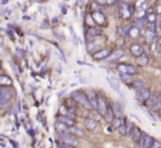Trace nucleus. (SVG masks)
I'll return each mask as SVG.
<instances>
[{"label":"nucleus","instance_id":"nucleus-25","mask_svg":"<svg viewBox=\"0 0 161 148\" xmlns=\"http://www.w3.org/2000/svg\"><path fill=\"white\" fill-rule=\"evenodd\" d=\"M136 63H137L138 66L143 67V66H147L148 65V63H149V58H148L147 55L143 54V55H141V56H139V57L136 58Z\"/></svg>","mask_w":161,"mask_h":148},{"label":"nucleus","instance_id":"nucleus-24","mask_svg":"<svg viewBox=\"0 0 161 148\" xmlns=\"http://www.w3.org/2000/svg\"><path fill=\"white\" fill-rule=\"evenodd\" d=\"M145 39H146V42L148 44H152L153 42H156V34H155V31H151V30H148L145 34Z\"/></svg>","mask_w":161,"mask_h":148},{"label":"nucleus","instance_id":"nucleus-20","mask_svg":"<svg viewBox=\"0 0 161 148\" xmlns=\"http://www.w3.org/2000/svg\"><path fill=\"white\" fill-rule=\"evenodd\" d=\"M57 121L65 124V125H67L69 127H72V126L75 125V120L70 119V117L67 116H63V115H60V116L57 117Z\"/></svg>","mask_w":161,"mask_h":148},{"label":"nucleus","instance_id":"nucleus-36","mask_svg":"<svg viewBox=\"0 0 161 148\" xmlns=\"http://www.w3.org/2000/svg\"><path fill=\"white\" fill-rule=\"evenodd\" d=\"M146 18H147V21H148V22L153 23V24H155V23H156V21H157L156 13H153V12H152L151 14H148Z\"/></svg>","mask_w":161,"mask_h":148},{"label":"nucleus","instance_id":"nucleus-26","mask_svg":"<svg viewBox=\"0 0 161 148\" xmlns=\"http://www.w3.org/2000/svg\"><path fill=\"white\" fill-rule=\"evenodd\" d=\"M130 30H131V27H127V25H125V27H117V33H118L120 36L124 37V36L129 35Z\"/></svg>","mask_w":161,"mask_h":148},{"label":"nucleus","instance_id":"nucleus-30","mask_svg":"<svg viewBox=\"0 0 161 148\" xmlns=\"http://www.w3.org/2000/svg\"><path fill=\"white\" fill-rule=\"evenodd\" d=\"M124 119H125V117H124ZM124 119H119V117H115V119H114V121L111 122V125L113 126L114 128H116V130H118V128H119V127H120V125H121V123H123V120H124Z\"/></svg>","mask_w":161,"mask_h":148},{"label":"nucleus","instance_id":"nucleus-41","mask_svg":"<svg viewBox=\"0 0 161 148\" xmlns=\"http://www.w3.org/2000/svg\"><path fill=\"white\" fill-rule=\"evenodd\" d=\"M95 2H96L97 5H101V6L108 5V4H107V0H95Z\"/></svg>","mask_w":161,"mask_h":148},{"label":"nucleus","instance_id":"nucleus-17","mask_svg":"<svg viewBox=\"0 0 161 148\" xmlns=\"http://www.w3.org/2000/svg\"><path fill=\"white\" fill-rule=\"evenodd\" d=\"M55 130L57 132V134H66V132H69V126L65 125V124H63V123H61V122L56 121L55 122Z\"/></svg>","mask_w":161,"mask_h":148},{"label":"nucleus","instance_id":"nucleus-37","mask_svg":"<svg viewBox=\"0 0 161 148\" xmlns=\"http://www.w3.org/2000/svg\"><path fill=\"white\" fill-rule=\"evenodd\" d=\"M138 32H139V29H137L136 27H131V30H130V33H129V35H130V36H133V37H136Z\"/></svg>","mask_w":161,"mask_h":148},{"label":"nucleus","instance_id":"nucleus-2","mask_svg":"<svg viewBox=\"0 0 161 148\" xmlns=\"http://www.w3.org/2000/svg\"><path fill=\"white\" fill-rule=\"evenodd\" d=\"M59 138V142L63 144H66V145H71V146H74V147H77L78 146V142L77 139H75L73 134L71 133H66V134H60L57 136Z\"/></svg>","mask_w":161,"mask_h":148},{"label":"nucleus","instance_id":"nucleus-29","mask_svg":"<svg viewBox=\"0 0 161 148\" xmlns=\"http://www.w3.org/2000/svg\"><path fill=\"white\" fill-rule=\"evenodd\" d=\"M118 133H119L121 136H126L127 135V125H126V117H125L124 120H123V123H121V125L120 127L118 128Z\"/></svg>","mask_w":161,"mask_h":148},{"label":"nucleus","instance_id":"nucleus-19","mask_svg":"<svg viewBox=\"0 0 161 148\" xmlns=\"http://www.w3.org/2000/svg\"><path fill=\"white\" fill-rule=\"evenodd\" d=\"M104 117H105L106 122H108V123H111V122L114 121L115 114H114V110H113V107H111V104L108 105V109H107V111H106Z\"/></svg>","mask_w":161,"mask_h":148},{"label":"nucleus","instance_id":"nucleus-31","mask_svg":"<svg viewBox=\"0 0 161 148\" xmlns=\"http://www.w3.org/2000/svg\"><path fill=\"white\" fill-rule=\"evenodd\" d=\"M69 132L71 133V134L73 135H76V136H84V133L82 132V130H79V128H76V127H74V126H72V127H70L69 128Z\"/></svg>","mask_w":161,"mask_h":148},{"label":"nucleus","instance_id":"nucleus-13","mask_svg":"<svg viewBox=\"0 0 161 148\" xmlns=\"http://www.w3.org/2000/svg\"><path fill=\"white\" fill-rule=\"evenodd\" d=\"M11 99V91L8 87L2 86L0 88V100H5V101H10Z\"/></svg>","mask_w":161,"mask_h":148},{"label":"nucleus","instance_id":"nucleus-38","mask_svg":"<svg viewBox=\"0 0 161 148\" xmlns=\"http://www.w3.org/2000/svg\"><path fill=\"white\" fill-rule=\"evenodd\" d=\"M101 116H103V115H101V113L98 112V111H97V112H94L93 113V117H94V120H95V121H97V122H99L101 120Z\"/></svg>","mask_w":161,"mask_h":148},{"label":"nucleus","instance_id":"nucleus-15","mask_svg":"<svg viewBox=\"0 0 161 148\" xmlns=\"http://www.w3.org/2000/svg\"><path fill=\"white\" fill-rule=\"evenodd\" d=\"M106 80L108 81V83L111 85V89H114L116 92H118L119 94H121V90H120V86H119V82L117 81V79L115 78H109V77H106Z\"/></svg>","mask_w":161,"mask_h":148},{"label":"nucleus","instance_id":"nucleus-43","mask_svg":"<svg viewBox=\"0 0 161 148\" xmlns=\"http://www.w3.org/2000/svg\"><path fill=\"white\" fill-rule=\"evenodd\" d=\"M70 31H71V33H72V35H73L74 37V42H75V44H77V39H76V35H75V33H74V30L72 27H70Z\"/></svg>","mask_w":161,"mask_h":148},{"label":"nucleus","instance_id":"nucleus-8","mask_svg":"<svg viewBox=\"0 0 161 148\" xmlns=\"http://www.w3.org/2000/svg\"><path fill=\"white\" fill-rule=\"evenodd\" d=\"M108 105H109V104L107 103L105 97L98 95V109H97V111L101 113L103 116L105 115L106 111H107V109H108Z\"/></svg>","mask_w":161,"mask_h":148},{"label":"nucleus","instance_id":"nucleus-6","mask_svg":"<svg viewBox=\"0 0 161 148\" xmlns=\"http://www.w3.org/2000/svg\"><path fill=\"white\" fill-rule=\"evenodd\" d=\"M92 19L93 21L96 23L97 25H101V27H105L106 24V17L104 14L99 12V11H95L92 13Z\"/></svg>","mask_w":161,"mask_h":148},{"label":"nucleus","instance_id":"nucleus-45","mask_svg":"<svg viewBox=\"0 0 161 148\" xmlns=\"http://www.w3.org/2000/svg\"><path fill=\"white\" fill-rule=\"evenodd\" d=\"M156 11H157V13H158V14H159V15H160V17H161V5L157 6Z\"/></svg>","mask_w":161,"mask_h":148},{"label":"nucleus","instance_id":"nucleus-23","mask_svg":"<svg viewBox=\"0 0 161 148\" xmlns=\"http://www.w3.org/2000/svg\"><path fill=\"white\" fill-rule=\"evenodd\" d=\"M119 78H120V80L123 81L124 83H126V85H133V77H131V75L119 72Z\"/></svg>","mask_w":161,"mask_h":148},{"label":"nucleus","instance_id":"nucleus-9","mask_svg":"<svg viewBox=\"0 0 161 148\" xmlns=\"http://www.w3.org/2000/svg\"><path fill=\"white\" fill-rule=\"evenodd\" d=\"M86 95H87L88 100H89V102L92 104V108L94 110H97L98 109V95H97L96 92L93 91V90H88Z\"/></svg>","mask_w":161,"mask_h":148},{"label":"nucleus","instance_id":"nucleus-11","mask_svg":"<svg viewBox=\"0 0 161 148\" xmlns=\"http://www.w3.org/2000/svg\"><path fill=\"white\" fill-rule=\"evenodd\" d=\"M159 98H160V95H159V93H158V92L152 93L151 95H150V98H149L147 101H146L145 105H146L147 108H149V109H153L155 107H156V104H157V102H158Z\"/></svg>","mask_w":161,"mask_h":148},{"label":"nucleus","instance_id":"nucleus-46","mask_svg":"<svg viewBox=\"0 0 161 148\" xmlns=\"http://www.w3.org/2000/svg\"><path fill=\"white\" fill-rule=\"evenodd\" d=\"M8 2H9V0H2V1H1V5H7Z\"/></svg>","mask_w":161,"mask_h":148},{"label":"nucleus","instance_id":"nucleus-21","mask_svg":"<svg viewBox=\"0 0 161 148\" xmlns=\"http://www.w3.org/2000/svg\"><path fill=\"white\" fill-rule=\"evenodd\" d=\"M84 126L87 128L88 130H95L97 126V123L94 119H85L84 120Z\"/></svg>","mask_w":161,"mask_h":148},{"label":"nucleus","instance_id":"nucleus-1","mask_svg":"<svg viewBox=\"0 0 161 148\" xmlns=\"http://www.w3.org/2000/svg\"><path fill=\"white\" fill-rule=\"evenodd\" d=\"M71 97L73 98V100L76 102V103H78L79 105H82L83 108L93 109L92 104L89 102V100H88L86 93H84L82 91H73L72 94H71Z\"/></svg>","mask_w":161,"mask_h":148},{"label":"nucleus","instance_id":"nucleus-27","mask_svg":"<svg viewBox=\"0 0 161 148\" xmlns=\"http://www.w3.org/2000/svg\"><path fill=\"white\" fill-rule=\"evenodd\" d=\"M146 85H147L146 81L143 80V79H136V80H133V87L137 90L146 88Z\"/></svg>","mask_w":161,"mask_h":148},{"label":"nucleus","instance_id":"nucleus-12","mask_svg":"<svg viewBox=\"0 0 161 148\" xmlns=\"http://www.w3.org/2000/svg\"><path fill=\"white\" fill-rule=\"evenodd\" d=\"M111 107H113V110H114L115 117L124 119V109H123V105H121L119 102H115V103H113L111 104Z\"/></svg>","mask_w":161,"mask_h":148},{"label":"nucleus","instance_id":"nucleus-5","mask_svg":"<svg viewBox=\"0 0 161 148\" xmlns=\"http://www.w3.org/2000/svg\"><path fill=\"white\" fill-rule=\"evenodd\" d=\"M117 69L119 70V72H123V74H128V75H136L138 74V69L133 66V65H128V64H123V65H119Z\"/></svg>","mask_w":161,"mask_h":148},{"label":"nucleus","instance_id":"nucleus-7","mask_svg":"<svg viewBox=\"0 0 161 148\" xmlns=\"http://www.w3.org/2000/svg\"><path fill=\"white\" fill-rule=\"evenodd\" d=\"M111 54V49H99V51H97L96 53H94L92 55L93 58L96 59V60H101V59H107L109 57V55Z\"/></svg>","mask_w":161,"mask_h":148},{"label":"nucleus","instance_id":"nucleus-33","mask_svg":"<svg viewBox=\"0 0 161 148\" xmlns=\"http://www.w3.org/2000/svg\"><path fill=\"white\" fill-rule=\"evenodd\" d=\"M97 48H98V46H97L95 43H91V42H88L87 44V51L89 53H93L94 54V52L96 53L97 52Z\"/></svg>","mask_w":161,"mask_h":148},{"label":"nucleus","instance_id":"nucleus-16","mask_svg":"<svg viewBox=\"0 0 161 148\" xmlns=\"http://www.w3.org/2000/svg\"><path fill=\"white\" fill-rule=\"evenodd\" d=\"M141 134H143V132L140 130V128L139 127H137V126H135L133 130V133H131V135H130V138H131V140H133V143H138L139 139H140V137H141Z\"/></svg>","mask_w":161,"mask_h":148},{"label":"nucleus","instance_id":"nucleus-22","mask_svg":"<svg viewBox=\"0 0 161 148\" xmlns=\"http://www.w3.org/2000/svg\"><path fill=\"white\" fill-rule=\"evenodd\" d=\"M124 49L121 48H118L116 49V51H114V52H111V54L109 55V57L107 59H109V60H117V59H119L123 55H124Z\"/></svg>","mask_w":161,"mask_h":148},{"label":"nucleus","instance_id":"nucleus-18","mask_svg":"<svg viewBox=\"0 0 161 148\" xmlns=\"http://www.w3.org/2000/svg\"><path fill=\"white\" fill-rule=\"evenodd\" d=\"M86 34H87V36H91V37H96V36L101 35V30L97 27H89Z\"/></svg>","mask_w":161,"mask_h":148},{"label":"nucleus","instance_id":"nucleus-40","mask_svg":"<svg viewBox=\"0 0 161 148\" xmlns=\"http://www.w3.org/2000/svg\"><path fill=\"white\" fill-rule=\"evenodd\" d=\"M153 110H156V111L161 110V95H160V98H159V100H158V102H157L156 107L153 108Z\"/></svg>","mask_w":161,"mask_h":148},{"label":"nucleus","instance_id":"nucleus-42","mask_svg":"<svg viewBox=\"0 0 161 148\" xmlns=\"http://www.w3.org/2000/svg\"><path fill=\"white\" fill-rule=\"evenodd\" d=\"M59 148H75L74 146H71V145H66V144L60 143L59 144Z\"/></svg>","mask_w":161,"mask_h":148},{"label":"nucleus","instance_id":"nucleus-35","mask_svg":"<svg viewBox=\"0 0 161 148\" xmlns=\"http://www.w3.org/2000/svg\"><path fill=\"white\" fill-rule=\"evenodd\" d=\"M126 125H127V135H131V133H133V130L135 126L133 125V123L130 121H128L127 119H126Z\"/></svg>","mask_w":161,"mask_h":148},{"label":"nucleus","instance_id":"nucleus-32","mask_svg":"<svg viewBox=\"0 0 161 148\" xmlns=\"http://www.w3.org/2000/svg\"><path fill=\"white\" fill-rule=\"evenodd\" d=\"M0 85L1 86H9L11 85V80L7 76H1L0 77Z\"/></svg>","mask_w":161,"mask_h":148},{"label":"nucleus","instance_id":"nucleus-10","mask_svg":"<svg viewBox=\"0 0 161 148\" xmlns=\"http://www.w3.org/2000/svg\"><path fill=\"white\" fill-rule=\"evenodd\" d=\"M130 53H131L133 56H135L137 58V57L145 54L143 53V46L140 44H133L130 46Z\"/></svg>","mask_w":161,"mask_h":148},{"label":"nucleus","instance_id":"nucleus-28","mask_svg":"<svg viewBox=\"0 0 161 148\" xmlns=\"http://www.w3.org/2000/svg\"><path fill=\"white\" fill-rule=\"evenodd\" d=\"M155 140L156 139L153 138L152 136L150 135H147V137H146V140H145V145H143V148H151L153 143H155Z\"/></svg>","mask_w":161,"mask_h":148},{"label":"nucleus","instance_id":"nucleus-44","mask_svg":"<svg viewBox=\"0 0 161 148\" xmlns=\"http://www.w3.org/2000/svg\"><path fill=\"white\" fill-rule=\"evenodd\" d=\"M151 148H161V143L158 142V140H155V143H153Z\"/></svg>","mask_w":161,"mask_h":148},{"label":"nucleus","instance_id":"nucleus-34","mask_svg":"<svg viewBox=\"0 0 161 148\" xmlns=\"http://www.w3.org/2000/svg\"><path fill=\"white\" fill-rule=\"evenodd\" d=\"M146 137H147V134L143 132V134H141V137H140L139 142L137 143V145H138L139 148H143V145H145V140H146Z\"/></svg>","mask_w":161,"mask_h":148},{"label":"nucleus","instance_id":"nucleus-39","mask_svg":"<svg viewBox=\"0 0 161 148\" xmlns=\"http://www.w3.org/2000/svg\"><path fill=\"white\" fill-rule=\"evenodd\" d=\"M156 31L157 33H158V35L161 36V17H160V20L158 21V23H157L156 25Z\"/></svg>","mask_w":161,"mask_h":148},{"label":"nucleus","instance_id":"nucleus-3","mask_svg":"<svg viewBox=\"0 0 161 148\" xmlns=\"http://www.w3.org/2000/svg\"><path fill=\"white\" fill-rule=\"evenodd\" d=\"M133 7L127 5V4H124V5L120 6L119 8V17L124 20H128V19L131 18V15L133 14Z\"/></svg>","mask_w":161,"mask_h":148},{"label":"nucleus","instance_id":"nucleus-4","mask_svg":"<svg viewBox=\"0 0 161 148\" xmlns=\"http://www.w3.org/2000/svg\"><path fill=\"white\" fill-rule=\"evenodd\" d=\"M151 91L148 89V88H143V89H140V90H137L136 92V99L138 100L140 103H146L148 99L150 98L151 95Z\"/></svg>","mask_w":161,"mask_h":148},{"label":"nucleus","instance_id":"nucleus-14","mask_svg":"<svg viewBox=\"0 0 161 148\" xmlns=\"http://www.w3.org/2000/svg\"><path fill=\"white\" fill-rule=\"evenodd\" d=\"M151 51H152V54L155 55V57L156 58H159L161 57V44L160 42H153L151 44Z\"/></svg>","mask_w":161,"mask_h":148}]
</instances>
